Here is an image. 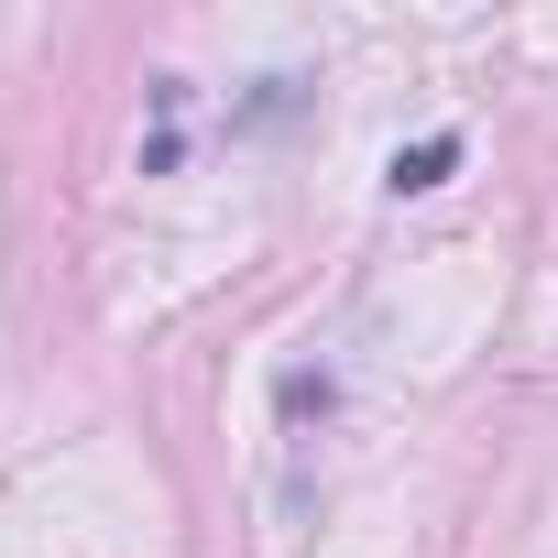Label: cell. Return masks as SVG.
Here are the masks:
<instances>
[{
    "label": "cell",
    "mask_w": 558,
    "mask_h": 558,
    "mask_svg": "<svg viewBox=\"0 0 558 558\" xmlns=\"http://www.w3.org/2000/svg\"><path fill=\"white\" fill-rule=\"evenodd\" d=\"M449 154H460V143H416V154H395V186H438Z\"/></svg>",
    "instance_id": "obj_1"
}]
</instances>
